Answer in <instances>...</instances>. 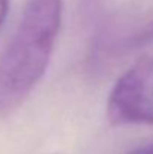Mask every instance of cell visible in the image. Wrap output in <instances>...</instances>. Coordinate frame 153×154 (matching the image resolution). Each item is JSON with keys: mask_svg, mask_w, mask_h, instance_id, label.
I'll return each mask as SVG.
<instances>
[{"mask_svg": "<svg viewBox=\"0 0 153 154\" xmlns=\"http://www.w3.org/2000/svg\"><path fill=\"white\" fill-rule=\"evenodd\" d=\"M150 39H153V21L150 23V26H147V29H146L144 32H141V33L137 36L135 44H143V42H147V41H150Z\"/></svg>", "mask_w": 153, "mask_h": 154, "instance_id": "3", "label": "cell"}, {"mask_svg": "<svg viewBox=\"0 0 153 154\" xmlns=\"http://www.w3.org/2000/svg\"><path fill=\"white\" fill-rule=\"evenodd\" d=\"M107 117L114 126L153 124V54L137 60L116 81Z\"/></svg>", "mask_w": 153, "mask_h": 154, "instance_id": "2", "label": "cell"}, {"mask_svg": "<svg viewBox=\"0 0 153 154\" xmlns=\"http://www.w3.org/2000/svg\"><path fill=\"white\" fill-rule=\"evenodd\" d=\"M63 0H27L0 54V114L21 106L44 76L60 30Z\"/></svg>", "mask_w": 153, "mask_h": 154, "instance_id": "1", "label": "cell"}, {"mask_svg": "<svg viewBox=\"0 0 153 154\" xmlns=\"http://www.w3.org/2000/svg\"><path fill=\"white\" fill-rule=\"evenodd\" d=\"M126 154H153V141L146 142V144H143V145H140V147L128 151Z\"/></svg>", "mask_w": 153, "mask_h": 154, "instance_id": "4", "label": "cell"}, {"mask_svg": "<svg viewBox=\"0 0 153 154\" xmlns=\"http://www.w3.org/2000/svg\"><path fill=\"white\" fill-rule=\"evenodd\" d=\"M9 9V0H0V26L5 23Z\"/></svg>", "mask_w": 153, "mask_h": 154, "instance_id": "5", "label": "cell"}]
</instances>
